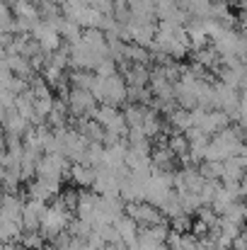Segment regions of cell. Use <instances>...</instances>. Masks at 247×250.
<instances>
[{"instance_id": "obj_24", "label": "cell", "mask_w": 247, "mask_h": 250, "mask_svg": "<svg viewBox=\"0 0 247 250\" xmlns=\"http://www.w3.org/2000/svg\"><path fill=\"white\" fill-rule=\"evenodd\" d=\"M49 2H63V0H49Z\"/></svg>"}, {"instance_id": "obj_9", "label": "cell", "mask_w": 247, "mask_h": 250, "mask_svg": "<svg viewBox=\"0 0 247 250\" xmlns=\"http://www.w3.org/2000/svg\"><path fill=\"white\" fill-rule=\"evenodd\" d=\"M97 177V167H92L90 163H73L71 166V180L78 187H92Z\"/></svg>"}, {"instance_id": "obj_18", "label": "cell", "mask_w": 247, "mask_h": 250, "mask_svg": "<svg viewBox=\"0 0 247 250\" xmlns=\"http://www.w3.org/2000/svg\"><path fill=\"white\" fill-rule=\"evenodd\" d=\"M221 182L223 180H206L204 182V187H201V199H204V204L206 207H211L213 204V199H216V194H218V189H221Z\"/></svg>"}, {"instance_id": "obj_6", "label": "cell", "mask_w": 247, "mask_h": 250, "mask_svg": "<svg viewBox=\"0 0 247 250\" xmlns=\"http://www.w3.org/2000/svg\"><path fill=\"white\" fill-rule=\"evenodd\" d=\"M99 202H102V194H97L92 187L90 189H80V199H78V207H76V216H80L85 221L92 224L97 209H99Z\"/></svg>"}, {"instance_id": "obj_4", "label": "cell", "mask_w": 247, "mask_h": 250, "mask_svg": "<svg viewBox=\"0 0 247 250\" xmlns=\"http://www.w3.org/2000/svg\"><path fill=\"white\" fill-rule=\"evenodd\" d=\"M46 211H49V202L27 197V202H24V214H22L24 231H41V221H44Z\"/></svg>"}, {"instance_id": "obj_21", "label": "cell", "mask_w": 247, "mask_h": 250, "mask_svg": "<svg viewBox=\"0 0 247 250\" xmlns=\"http://www.w3.org/2000/svg\"><path fill=\"white\" fill-rule=\"evenodd\" d=\"M233 250H247V226H245V231L233 241Z\"/></svg>"}, {"instance_id": "obj_13", "label": "cell", "mask_w": 247, "mask_h": 250, "mask_svg": "<svg viewBox=\"0 0 247 250\" xmlns=\"http://www.w3.org/2000/svg\"><path fill=\"white\" fill-rule=\"evenodd\" d=\"M24 192H27V197H32V199H44V202H51V199H56V197L51 194V189L44 185V180H41V177H34V180H29V182L24 185Z\"/></svg>"}, {"instance_id": "obj_10", "label": "cell", "mask_w": 247, "mask_h": 250, "mask_svg": "<svg viewBox=\"0 0 247 250\" xmlns=\"http://www.w3.org/2000/svg\"><path fill=\"white\" fill-rule=\"evenodd\" d=\"M24 236V224L12 221V219H0V238L2 243H22Z\"/></svg>"}, {"instance_id": "obj_2", "label": "cell", "mask_w": 247, "mask_h": 250, "mask_svg": "<svg viewBox=\"0 0 247 250\" xmlns=\"http://www.w3.org/2000/svg\"><path fill=\"white\" fill-rule=\"evenodd\" d=\"M126 214H129L131 219H136V224H138L141 229L158 226V224H163V221H170L163 214L160 207H155V204H151V202H146V199H143V202H126Z\"/></svg>"}, {"instance_id": "obj_3", "label": "cell", "mask_w": 247, "mask_h": 250, "mask_svg": "<svg viewBox=\"0 0 247 250\" xmlns=\"http://www.w3.org/2000/svg\"><path fill=\"white\" fill-rule=\"evenodd\" d=\"M124 102H129V83L121 73L104 78V95H102V104H112V107H121Z\"/></svg>"}, {"instance_id": "obj_15", "label": "cell", "mask_w": 247, "mask_h": 250, "mask_svg": "<svg viewBox=\"0 0 247 250\" xmlns=\"http://www.w3.org/2000/svg\"><path fill=\"white\" fill-rule=\"evenodd\" d=\"M160 209H163V214L170 219V221H172V219H177L179 214H184V207H182V199H179V192H177V189L165 199V204L160 207Z\"/></svg>"}, {"instance_id": "obj_12", "label": "cell", "mask_w": 247, "mask_h": 250, "mask_svg": "<svg viewBox=\"0 0 247 250\" xmlns=\"http://www.w3.org/2000/svg\"><path fill=\"white\" fill-rule=\"evenodd\" d=\"M116 224V229H119V236H121V241H126V243H133L136 238H138V231H141V226L136 224V219H131L129 214H124L119 221H114Z\"/></svg>"}, {"instance_id": "obj_17", "label": "cell", "mask_w": 247, "mask_h": 250, "mask_svg": "<svg viewBox=\"0 0 247 250\" xmlns=\"http://www.w3.org/2000/svg\"><path fill=\"white\" fill-rule=\"evenodd\" d=\"M22 246H24V250H44L46 248V238H44L41 231H24Z\"/></svg>"}, {"instance_id": "obj_14", "label": "cell", "mask_w": 247, "mask_h": 250, "mask_svg": "<svg viewBox=\"0 0 247 250\" xmlns=\"http://www.w3.org/2000/svg\"><path fill=\"white\" fill-rule=\"evenodd\" d=\"M92 224L90 221H85L80 216H73L71 219V224H68V233L73 236V238H80V241H87L90 236H92Z\"/></svg>"}, {"instance_id": "obj_16", "label": "cell", "mask_w": 247, "mask_h": 250, "mask_svg": "<svg viewBox=\"0 0 247 250\" xmlns=\"http://www.w3.org/2000/svg\"><path fill=\"white\" fill-rule=\"evenodd\" d=\"M199 172L206 180H223V161H204L199 163Z\"/></svg>"}, {"instance_id": "obj_22", "label": "cell", "mask_w": 247, "mask_h": 250, "mask_svg": "<svg viewBox=\"0 0 247 250\" xmlns=\"http://www.w3.org/2000/svg\"><path fill=\"white\" fill-rule=\"evenodd\" d=\"M104 250H129V243L126 241H114V243H107Z\"/></svg>"}, {"instance_id": "obj_11", "label": "cell", "mask_w": 247, "mask_h": 250, "mask_svg": "<svg viewBox=\"0 0 247 250\" xmlns=\"http://www.w3.org/2000/svg\"><path fill=\"white\" fill-rule=\"evenodd\" d=\"M167 122L174 126V131H187V129L194 126L191 109H184V107H174V109L167 114Z\"/></svg>"}, {"instance_id": "obj_20", "label": "cell", "mask_w": 247, "mask_h": 250, "mask_svg": "<svg viewBox=\"0 0 247 250\" xmlns=\"http://www.w3.org/2000/svg\"><path fill=\"white\" fill-rule=\"evenodd\" d=\"M170 226H172V231H177V233H189V231L194 229V219H191L189 214H179L177 219L170 221Z\"/></svg>"}, {"instance_id": "obj_1", "label": "cell", "mask_w": 247, "mask_h": 250, "mask_svg": "<svg viewBox=\"0 0 247 250\" xmlns=\"http://www.w3.org/2000/svg\"><path fill=\"white\" fill-rule=\"evenodd\" d=\"M71 219H73V211L63 204V199H61V197L51 199L49 211H46V216H44V221H41V233H44V238H46V241H54L56 236H61L63 231H68Z\"/></svg>"}, {"instance_id": "obj_23", "label": "cell", "mask_w": 247, "mask_h": 250, "mask_svg": "<svg viewBox=\"0 0 247 250\" xmlns=\"http://www.w3.org/2000/svg\"><path fill=\"white\" fill-rule=\"evenodd\" d=\"M2 250H24V246H22V243H5Z\"/></svg>"}, {"instance_id": "obj_5", "label": "cell", "mask_w": 247, "mask_h": 250, "mask_svg": "<svg viewBox=\"0 0 247 250\" xmlns=\"http://www.w3.org/2000/svg\"><path fill=\"white\" fill-rule=\"evenodd\" d=\"M92 189L97 194H121V180L116 177V172L112 167H99Z\"/></svg>"}, {"instance_id": "obj_8", "label": "cell", "mask_w": 247, "mask_h": 250, "mask_svg": "<svg viewBox=\"0 0 247 250\" xmlns=\"http://www.w3.org/2000/svg\"><path fill=\"white\" fill-rule=\"evenodd\" d=\"M245 175H247V158L245 156H233V158L223 161V182H226V180L243 182Z\"/></svg>"}, {"instance_id": "obj_19", "label": "cell", "mask_w": 247, "mask_h": 250, "mask_svg": "<svg viewBox=\"0 0 247 250\" xmlns=\"http://www.w3.org/2000/svg\"><path fill=\"white\" fill-rule=\"evenodd\" d=\"M58 197H61L63 204L76 214V207H78V199H80V189H78V187H63V192H61Z\"/></svg>"}, {"instance_id": "obj_7", "label": "cell", "mask_w": 247, "mask_h": 250, "mask_svg": "<svg viewBox=\"0 0 247 250\" xmlns=\"http://www.w3.org/2000/svg\"><path fill=\"white\" fill-rule=\"evenodd\" d=\"M22 214H24V199L22 194H12V192H5V199H2V216L0 219H12V221H22ZM24 224V221H22Z\"/></svg>"}]
</instances>
